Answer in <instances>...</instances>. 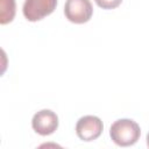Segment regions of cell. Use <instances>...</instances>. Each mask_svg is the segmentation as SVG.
<instances>
[{
	"label": "cell",
	"mask_w": 149,
	"mask_h": 149,
	"mask_svg": "<svg viewBox=\"0 0 149 149\" xmlns=\"http://www.w3.org/2000/svg\"><path fill=\"white\" fill-rule=\"evenodd\" d=\"M94 1L102 9H113V8H116L122 2V0H94Z\"/></svg>",
	"instance_id": "7"
},
{
	"label": "cell",
	"mask_w": 149,
	"mask_h": 149,
	"mask_svg": "<svg viewBox=\"0 0 149 149\" xmlns=\"http://www.w3.org/2000/svg\"><path fill=\"white\" fill-rule=\"evenodd\" d=\"M57 6V0H24L23 15L30 22H36L50 15Z\"/></svg>",
	"instance_id": "2"
},
{
	"label": "cell",
	"mask_w": 149,
	"mask_h": 149,
	"mask_svg": "<svg viewBox=\"0 0 149 149\" xmlns=\"http://www.w3.org/2000/svg\"><path fill=\"white\" fill-rule=\"evenodd\" d=\"M141 135L140 126L130 119H119L109 128V136L120 147H129L137 142Z\"/></svg>",
	"instance_id": "1"
},
{
	"label": "cell",
	"mask_w": 149,
	"mask_h": 149,
	"mask_svg": "<svg viewBox=\"0 0 149 149\" xmlns=\"http://www.w3.org/2000/svg\"><path fill=\"white\" fill-rule=\"evenodd\" d=\"M104 129L102 121L95 115H85L81 116L76 125L77 136L83 141H93L97 140Z\"/></svg>",
	"instance_id": "4"
},
{
	"label": "cell",
	"mask_w": 149,
	"mask_h": 149,
	"mask_svg": "<svg viewBox=\"0 0 149 149\" xmlns=\"http://www.w3.org/2000/svg\"><path fill=\"white\" fill-rule=\"evenodd\" d=\"M15 16V0H0V23L6 24Z\"/></svg>",
	"instance_id": "6"
},
{
	"label": "cell",
	"mask_w": 149,
	"mask_h": 149,
	"mask_svg": "<svg viewBox=\"0 0 149 149\" xmlns=\"http://www.w3.org/2000/svg\"><path fill=\"white\" fill-rule=\"evenodd\" d=\"M64 14L70 22L85 23L93 14V7L90 0H66Z\"/></svg>",
	"instance_id": "3"
},
{
	"label": "cell",
	"mask_w": 149,
	"mask_h": 149,
	"mask_svg": "<svg viewBox=\"0 0 149 149\" xmlns=\"http://www.w3.org/2000/svg\"><path fill=\"white\" fill-rule=\"evenodd\" d=\"M147 146L149 147V133L147 134Z\"/></svg>",
	"instance_id": "8"
},
{
	"label": "cell",
	"mask_w": 149,
	"mask_h": 149,
	"mask_svg": "<svg viewBox=\"0 0 149 149\" xmlns=\"http://www.w3.org/2000/svg\"><path fill=\"white\" fill-rule=\"evenodd\" d=\"M31 126L37 134L42 136L50 135L58 127V116L50 109H41L40 112L34 114Z\"/></svg>",
	"instance_id": "5"
}]
</instances>
